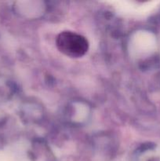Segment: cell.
I'll list each match as a JSON object with an SVG mask.
<instances>
[{
	"mask_svg": "<svg viewBox=\"0 0 160 161\" xmlns=\"http://www.w3.org/2000/svg\"><path fill=\"white\" fill-rule=\"evenodd\" d=\"M59 46L62 51L72 56L83 54L87 49V42L79 36L72 33H64L59 38Z\"/></svg>",
	"mask_w": 160,
	"mask_h": 161,
	"instance_id": "cell-1",
	"label": "cell"
}]
</instances>
